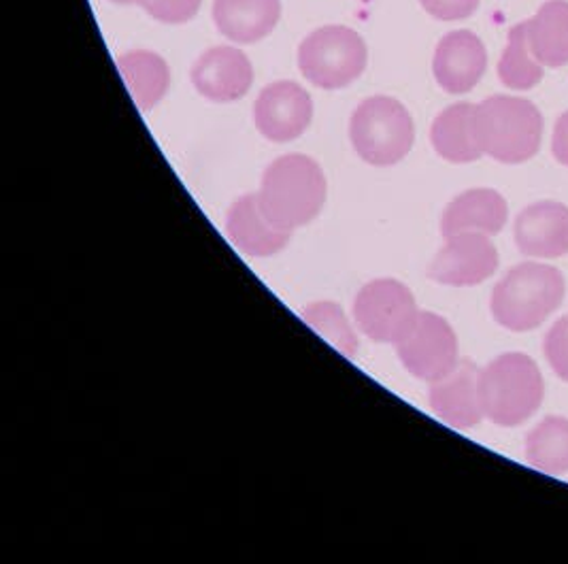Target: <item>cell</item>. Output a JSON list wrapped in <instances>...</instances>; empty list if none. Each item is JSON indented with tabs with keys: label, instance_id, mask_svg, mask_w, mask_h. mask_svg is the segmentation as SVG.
<instances>
[{
	"label": "cell",
	"instance_id": "cell-1",
	"mask_svg": "<svg viewBox=\"0 0 568 564\" xmlns=\"http://www.w3.org/2000/svg\"><path fill=\"white\" fill-rule=\"evenodd\" d=\"M328 183L322 167L303 154L273 160L260 181L258 203L271 222L294 231L313 222L326 203Z\"/></svg>",
	"mask_w": 568,
	"mask_h": 564
},
{
	"label": "cell",
	"instance_id": "cell-2",
	"mask_svg": "<svg viewBox=\"0 0 568 564\" xmlns=\"http://www.w3.org/2000/svg\"><path fill=\"white\" fill-rule=\"evenodd\" d=\"M567 285L551 264L521 262L491 290V318L511 333H528L562 305Z\"/></svg>",
	"mask_w": 568,
	"mask_h": 564
},
{
	"label": "cell",
	"instance_id": "cell-3",
	"mask_svg": "<svg viewBox=\"0 0 568 564\" xmlns=\"http://www.w3.org/2000/svg\"><path fill=\"white\" fill-rule=\"evenodd\" d=\"M473 130L481 152L503 164L528 162L541 150V111L528 99L496 94L475 104Z\"/></svg>",
	"mask_w": 568,
	"mask_h": 564
},
{
	"label": "cell",
	"instance_id": "cell-4",
	"mask_svg": "<svg viewBox=\"0 0 568 564\" xmlns=\"http://www.w3.org/2000/svg\"><path fill=\"white\" fill-rule=\"evenodd\" d=\"M545 382L537 362L509 352L491 360L479 373V399L484 415L496 426L514 429L541 407Z\"/></svg>",
	"mask_w": 568,
	"mask_h": 564
},
{
	"label": "cell",
	"instance_id": "cell-5",
	"mask_svg": "<svg viewBox=\"0 0 568 564\" xmlns=\"http://www.w3.org/2000/svg\"><path fill=\"white\" fill-rule=\"evenodd\" d=\"M349 139L366 164L394 167L414 148V118L392 97H371L356 107Z\"/></svg>",
	"mask_w": 568,
	"mask_h": 564
},
{
	"label": "cell",
	"instance_id": "cell-6",
	"mask_svg": "<svg viewBox=\"0 0 568 564\" xmlns=\"http://www.w3.org/2000/svg\"><path fill=\"white\" fill-rule=\"evenodd\" d=\"M366 43L347 27L313 30L298 48V69L303 78L322 90H341L361 78L366 69Z\"/></svg>",
	"mask_w": 568,
	"mask_h": 564
},
{
	"label": "cell",
	"instance_id": "cell-7",
	"mask_svg": "<svg viewBox=\"0 0 568 564\" xmlns=\"http://www.w3.org/2000/svg\"><path fill=\"white\" fill-rule=\"evenodd\" d=\"M419 313L414 292L389 278L364 283L354 301L358 329L377 343L398 345L412 333Z\"/></svg>",
	"mask_w": 568,
	"mask_h": 564
},
{
	"label": "cell",
	"instance_id": "cell-8",
	"mask_svg": "<svg viewBox=\"0 0 568 564\" xmlns=\"http://www.w3.org/2000/svg\"><path fill=\"white\" fill-rule=\"evenodd\" d=\"M403 366L422 382L445 377L458 359V336L452 324L433 311H422L412 333L396 345Z\"/></svg>",
	"mask_w": 568,
	"mask_h": 564
},
{
	"label": "cell",
	"instance_id": "cell-9",
	"mask_svg": "<svg viewBox=\"0 0 568 564\" xmlns=\"http://www.w3.org/2000/svg\"><path fill=\"white\" fill-rule=\"evenodd\" d=\"M498 269V250L488 234L460 232L445 236V245L433 258L428 275L440 285L473 288L490 280Z\"/></svg>",
	"mask_w": 568,
	"mask_h": 564
},
{
	"label": "cell",
	"instance_id": "cell-10",
	"mask_svg": "<svg viewBox=\"0 0 568 564\" xmlns=\"http://www.w3.org/2000/svg\"><path fill=\"white\" fill-rule=\"evenodd\" d=\"M313 120L310 92L296 81L268 83L254 104V124L273 143H290L305 134Z\"/></svg>",
	"mask_w": 568,
	"mask_h": 564
},
{
	"label": "cell",
	"instance_id": "cell-11",
	"mask_svg": "<svg viewBox=\"0 0 568 564\" xmlns=\"http://www.w3.org/2000/svg\"><path fill=\"white\" fill-rule=\"evenodd\" d=\"M192 85L213 103H234L243 99L254 83L250 58L231 46L211 48L192 67Z\"/></svg>",
	"mask_w": 568,
	"mask_h": 564
},
{
	"label": "cell",
	"instance_id": "cell-12",
	"mask_svg": "<svg viewBox=\"0 0 568 564\" xmlns=\"http://www.w3.org/2000/svg\"><path fill=\"white\" fill-rule=\"evenodd\" d=\"M481 369L473 360H460L454 371L428 387V405L452 429H473L486 415L479 399Z\"/></svg>",
	"mask_w": 568,
	"mask_h": 564
},
{
	"label": "cell",
	"instance_id": "cell-13",
	"mask_svg": "<svg viewBox=\"0 0 568 564\" xmlns=\"http://www.w3.org/2000/svg\"><path fill=\"white\" fill-rule=\"evenodd\" d=\"M486 69V46L473 30H454L440 39L433 58V73L445 92H470L481 81Z\"/></svg>",
	"mask_w": 568,
	"mask_h": 564
},
{
	"label": "cell",
	"instance_id": "cell-14",
	"mask_svg": "<svg viewBox=\"0 0 568 564\" xmlns=\"http://www.w3.org/2000/svg\"><path fill=\"white\" fill-rule=\"evenodd\" d=\"M514 239L524 256H567L568 207L556 201H539L521 209L514 226Z\"/></svg>",
	"mask_w": 568,
	"mask_h": 564
},
{
	"label": "cell",
	"instance_id": "cell-15",
	"mask_svg": "<svg viewBox=\"0 0 568 564\" xmlns=\"http://www.w3.org/2000/svg\"><path fill=\"white\" fill-rule=\"evenodd\" d=\"M226 234L239 252L254 258L280 254L292 239V231L268 220L258 194H245L234 201L226 213Z\"/></svg>",
	"mask_w": 568,
	"mask_h": 564
},
{
	"label": "cell",
	"instance_id": "cell-16",
	"mask_svg": "<svg viewBox=\"0 0 568 564\" xmlns=\"http://www.w3.org/2000/svg\"><path fill=\"white\" fill-rule=\"evenodd\" d=\"M507 218L509 205L500 192L491 188H473L445 207L440 234L452 236L460 232H481L494 236L505 229Z\"/></svg>",
	"mask_w": 568,
	"mask_h": 564
},
{
	"label": "cell",
	"instance_id": "cell-17",
	"mask_svg": "<svg viewBox=\"0 0 568 564\" xmlns=\"http://www.w3.org/2000/svg\"><path fill=\"white\" fill-rule=\"evenodd\" d=\"M282 18V0H213V22L234 43H258Z\"/></svg>",
	"mask_w": 568,
	"mask_h": 564
},
{
	"label": "cell",
	"instance_id": "cell-18",
	"mask_svg": "<svg viewBox=\"0 0 568 564\" xmlns=\"http://www.w3.org/2000/svg\"><path fill=\"white\" fill-rule=\"evenodd\" d=\"M473 113L475 104L456 103L443 109L435 118L430 141L443 160L454 164H468L484 155L475 139Z\"/></svg>",
	"mask_w": 568,
	"mask_h": 564
},
{
	"label": "cell",
	"instance_id": "cell-19",
	"mask_svg": "<svg viewBox=\"0 0 568 564\" xmlns=\"http://www.w3.org/2000/svg\"><path fill=\"white\" fill-rule=\"evenodd\" d=\"M530 50L542 67L568 64V0H547L535 18L526 20Z\"/></svg>",
	"mask_w": 568,
	"mask_h": 564
},
{
	"label": "cell",
	"instance_id": "cell-20",
	"mask_svg": "<svg viewBox=\"0 0 568 564\" xmlns=\"http://www.w3.org/2000/svg\"><path fill=\"white\" fill-rule=\"evenodd\" d=\"M118 69L124 78L132 101L141 111H150L160 103L171 85V69L162 56L148 50L122 53Z\"/></svg>",
	"mask_w": 568,
	"mask_h": 564
},
{
	"label": "cell",
	"instance_id": "cell-21",
	"mask_svg": "<svg viewBox=\"0 0 568 564\" xmlns=\"http://www.w3.org/2000/svg\"><path fill=\"white\" fill-rule=\"evenodd\" d=\"M526 461L547 475L568 473V420L549 415L526 436Z\"/></svg>",
	"mask_w": 568,
	"mask_h": 564
},
{
	"label": "cell",
	"instance_id": "cell-22",
	"mask_svg": "<svg viewBox=\"0 0 568 564\" xmlns=\"http://www.w3.org/2000/svg\"><path fill=\"white\" fill-rule=\"evenodd\" d=\"M545 78V69L530 50L526 22L509 30V43L498 60V79L511 90H532Z\"/></svg>",
	"mask_w": 568,
	"mask_h": 564
},
{
	"label": "cell",
	"instance_id": "cell-23",
	"mask_svg": "<svg viewBox=\"0 0 568 564\" xmlns=\"http://www.w3.org/2000/svg\"><path fill=\"white\" fill-rule=\"evenodd\" d=\"M303 320L310 324L317 334H322L336 352H341L347 359L356 356L358 339L352 331L343 309L333 301H317L311 303L303 311Z\"/></svg>",
	"mask_w": 568,
	"mask_h": 564
},
{
	"label": "cell",
	"instance_id": "cell-24",
	"mask_svg": "<svg viewBox=\"0 0 568 564\" xmlns=\"http://www.w3.org/2000/svg\"><path fill=\"white\" fill-rule=\"evenodd\" d=\"M203 0H134L148 16L162 24H185L190 22Z\"/></svg>",
	"mask_w": 568,
	"mask_h": 564
},
{
	"label": "cell",
	"instance_id": "cell-25",
	"mask_svg": "<svg viewBox=\"0 0 568 564\" xmlns=\"http://www.w3.org/2000/svg\"><path fill=\"white\" fill-rule=\"evenodd\" d=\"M542 352L554 373L568 384V318H560L545 334Z\"/></svg>",
	"mask_w": 568,
	"mask_h": 564
},
{
	"label": "cell",
	"instance_id": "cell-26",
	"mask_svg": "<svg viewBox=\"0 0 568 564\" xmlns=\"http://www.w3.org/2000/svg\"><path fill=\"white\" fill-rule=\"evenodd\" d=\"M419 2L428 16H433L440 22L466 20L479 7V0H419Z\"/></svg>",
	"mask_w": 568,
	"mask_h": 564
},
{
	"label": "cell",
	"instance_id": "cell-27",
	"mask_svg": "<svg viewBox=\"0 0 568 564\" xmlns=\"http://www.w3.org/2000/svg\"><path fill=\"white\" fill-rule=\"evenodd\" d=\"M551 154L562 167H568V111L558 118V122L554 127Z\"/></svg>",
	"mask_w": 568,
	"mask_h": 564
},
{
	"label": "cell",
	"instance_id": "cell-28",
	"mask_svg": "<svg viewBox=\"0 0 568 564\" xmlns=\"http://www.w3.org/2000/svg\"><path fill=\"white\" fill-rule=\"evenodd\" d=\"M111 2H115V4H134V0H111Z\"/></svg>",
	"mask_w": 568,
	"mask_h": 564
}]
</instances>
